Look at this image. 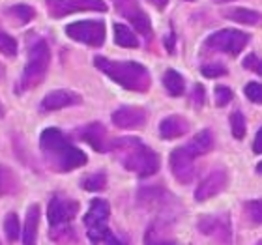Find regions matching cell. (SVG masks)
<instances>
[{
  "mask_svg": "<svg viewBox=\"0 0 262 245\" xmlns=\"http://www.w3.org/2000/svg\"><path fill=\"white\" fill-rule=\"evenodd\" d=\"M39 150L47 167L55 172H70L86 165V153L71 144V141L58 127H47L39 135Z\"/></svg>",
  "mask_w": 262,
  "mask_h": 245,
  "instance_id": "1",
  "label": "cell"
},
{
  "mask_svg": "<svg viewBox=\"0 0 262 245\" xmlns=\"http://www.w3.org/2000/svg\"><path fill=\"white\" fill-rule=\"evenodd\" d=\"M111 152L120 161L124 169L135 172L141 178L152 176L159 169V158L152 148H148L141 139L135 137H122L111 142Z\"/></svg>",
  "mask_w": 262,
  "mask_h": 245,
  "instance_id": "2",
  "label": "cell"
},
{
  "mask_svg": "<svg viewBox=\"0 0 262 245\" xmlns=\"http://www.w3.org/2000/svg\"><path fill=\"white\" fill-rule=\"evenodd\" d=\"M94 64L101 73L113 79L122 88L131 92H146L152 84V77L148 70L139 62L131 60H111L105 56H96Z\"/></svg>",
  "mask_w": 262,
  "mask_h": 245,
  "instance_id": "3",
  "label": "cell"
},
{
  "mask_svg": "<svg viewBox=\"0 0 262 245\" xmlns=\"http://www.w3.org/2000/svg\"><path fill=\"white\" fill-rule=\"evenodd\" d=\"M49 64H51V49L49 45H47V41L43 38H38V36H30V39H28L27 64H25L21 79L17 82L15 92L23 94L39 86L43 82L47 71H49Z\"/></svg>",
  "mask_w": 262,
  "mask_h": 245,
  "instance_id": "4",
  "label": "cell"
},
{
  "mask_svg": "<svg viewBox=\"0 0 262 245\" xmlns=\"http://www.w3.org/2000/svg\"><path fill=\"white\" fill-rule=\"evenodd\" d=\"M109 215H111V206L109 202L103 198H94L90 202L86 215H84V227H86V234L92 243H99L103 241L109 232Z\"/></svg>",
  "mask_w": 262,
  "mask_h": 245,
  "instance_id": "5",
  "label": "cell"
},
{
  "mask_svg": "<svg viewBox=\"0 0 262 245\" xmlns=\"http://www.w3.org/2000/svg\"><path fill=\"white\" fill-rule=\"evenodd\" d=\"M249 43V36L242 30H234V28H223L213 32L210 38L206 39V47L213 51H221L227 55H240L244 47Z\"/></svg>",
  "mask_w": 262,
  "mask_h": 245,
  "instance_id": "6",
  "label": "cell"
},
{
  "mask_svg": "<svg viewBox=\"0 0 262 245\" xmlns=\"http://www.w3.org/2000/svg\"><path fill=\"white\" fill-rule=\"evenodd\" d=\"M68 38L90 47H101L105 43V23L103 21H77L66 27Z\"/></svg>",
  "mask_w": 262,
  "mask_h": 245,
  "instance_id": "7",
  "label": "cell"
},
{
  "mask_svg": "<svg viewBox=\"0 0 262 245\" xmlns=\"http://www.w3.org/2000/svg\"><path fill=\"white\" fill-rule=\"evenodd\" d=\"M195 159L196 155L191 152V148L187 146V144L186 146L174 148L170 152V172H172V176L180 184H189L195 178Z\"/></svg>",
  "mask_w": 262,
  "mask_h": 245,
  "instance_id": "8",
  "label": "cell"
},
{
  "mask_svg": "<svg viewBox=\"0 0 262 245\" xmlns=\"http://www.w3.org/2000/svg\"><path fill=\"white\" fill-rule=\"evenodd\" d=\"M79 213V202L64 195H53L47 206V219L53 229L68 225Z\"/></svg>",
  "mask_w": 262,
  "mask_h": 245,
  "instance_id": "9",
  "label": "cell"
},
{
  "mask_svg": "<svg viewBox=\"0 0 262 245\" xmlns=\"http://www.w3.org/2000/svg\"><path fill=\"white\" fill-rule=\"evenodd\" d=\"M47 10L51 17L60 19L77 11H107L103 0H47Z\"/></svg>",
  "mask_w": 262,
  "mask_h": 245,
  "instance_id": "10",
  "label": "cell"
},
{
  "mask_svg": "<svg viewBox=\"0 0 262 245\" xmlns=\"http://www.w3.org/2000/svg\"><path fill=\"white\" fill-rule=\"evenodd\" d=\"M116 10L124 19L133 25L137 32L142 36H150L152 34V25H150V17L142 11L139 0H115Z\"/></svg>",
  "mask_w": 262,
  "mask_h": 245,
  "instance_id": "11",
  "label": "cell"
},
{
  "mask_svg": "<svg viewBox=\"0 0 262 245\" xmlns=\"http://www.w3.org/2000/svg\"><path fill=\"white\" fill-rule=\"evenodd\" d=\"M199 230L202 234L212 236L213 240H217L219 243L229 245L232 240V230H230V223L227 215H206L199 221Z\"/></svg>",
  "mask_w": 262,
  "mask_h": 245,
  "instance_id": "12",
  "label": "cell"
},
{
  "mask_svg": "<svg viewBox=\"0 0 262 245\" xmlns=\"http://www.w3.org/2000/svg\"><path fill=\"white\" fill-rule=\"evenodd\" d=\"M227 184H229V174H227V170L213 169L212 172L199 184V187H196V191H195V198L199 202L208 201V198L219 195V193L227 187Z\"/></svg>",
  "mask_w": 262,
  "mask_h": 245,
  "instance_id": "13",
  "label": "cell"
},
{
  "mask_svg": "<svg viewBox=\"0 0 262 245\" xmlns=\"http://www.w3.org/2000/svg\"><path fill=\"white\" fill-rule=\"evenodd\" d=\"M113 124L120 129H137L146 124V110L135 105H124L113 113Z\"/></svg>",
  "mask_w": 262,
  "mask_h": 245,
  "instance_id": "14",
  "label": "cell"
},
{
  "mask_svg": "<svg viewBox=\"0 0 262 245\" xmlns=\"http://www.w3.org/2000/svg\"><path fill=\"white\" fill-rule=\"evenodd\" d=\"M77 135H79V139L88 142L96 152H107V150H111V142L107 139V129L99 122H92V124L88 125H82L81 129L77 131Z\"/></svg>",
  "mask_w": 262,
  "mask_h": 245,
  "instance_id": "15",
  "label": "cell"
},
{
  "mask_svg": "<svg viewBox=\"0 0 262 245\" xmlns=\"http://www.w3.org/2000/svg\"><path fill=\"white\" fill-rule=\"evenodd\" d=\"M82 98L77 92L71 90H53L43 98L41 101V110H60L66 107H73V105H81Z\"/></svg>",
  "mask_w": 262,
  "mask_h": 245,
  "instance_id": "16",
  "label": "cell"
},
{
  "mask_svg": "<svg viewBox=\"0 0 262 245\" xmlns=\"http://www.w3.org/2000/svg\"><path fill=\"white\" fill-rule=\"evenodd\" d=\"M187 129H189V122L184 116H178V115L167 116L159 124V135L163 137V139H167V141L186 135Z\"/></svg>",
  "mask_w": 262,
  "mask_h": 245,
  "instance_id": "17",
  "label": "cell"
},
{
  "mask_svg": "<svg viewBox=\"0 0 262 245\" xmlns=\"http://www.w3.org/2000/svg\"><path fill=\"white\" fill-rule=\"evenodd\" d=\"M38 225H39V208L34 204V206L28 208L25 227H23V243L25 245H36Z\"/></svg>",
  "mask_w": 262,
  "mask_h": 245,
  "instance_id": "18",
  "label": "cell"
},
{
  "mask_svg": "<svg viewBox=\"0 0 262 245\" xmlns=\"http://www.w3.org/2000/svg\"><path fill=\"white\" fill-rule=\"evenodd\" d=\"M21 189V182L15 170L10 169L8 165H0V196L15 195Z\"/></svg>",
  "mask_w": 262,
  "mask_h": 245,
  "instance_id": "19",
  "label": "cell"
},
{
  "mask_svg": "<svg viewBox=\"0 0 262 245\" xmlns=\"http://www.w3.org/2000/svg\"><path fill=\"white\" fill-rule=\"evenodd\" d=\"M223 15L234 23L242 25H249V27H257L262 23V15L258 11L247 10V8H232V10H225Z\"/></svg>",
  "mask_w": 262,
  "mask_h": 245,
  "instance_id": "20",
  "label": "cell"
},
{
  "mask_svg": "<svg viewBox=\"0 0 262 245\" xmlns=\"http://www.w3.org/2000/svg\"><path fill=\"white\" fill-rule=\"evenodd\" d=\"M115 41L116 45H120V47H126V49H135L139 47V38L135 36V32L127 28L126 25H122V23H116L115 27Z\"/></svg>",
  "mask_w": 262,
  "mask_h": 245,
  "instance_id": "21",
  "label": "cell"
},
{
  "mask_svg": "<svg viewBox=\"0 0 262 245\" xmlns=\"http://www.w3.org/2000/svg\"><path fill=\"white\" fill-rule=\"evenodd\" d=\"M187 146L191 148V152L195 153L196 158H199V155H204V153H208L213 148L212 133H210L208 129L201 131V133H196L191 141H189V144H187Z\"/></svg>",
  "mask_w": 262,
  "mask_h": 245,
  "instance_id": "22",
  "label": "cell"
},
{
  "mask_svg": "<svg viewBox=\"0 0 262 245\" xmlns=\"http://www.w3.org/2000/svg\"><path fill=\"white\" fill-rule=\"evenodd\" d=\"M163 86L167 88V92L170 96H182L184 90H186V81H184V77L174 70H167L163 75Z\"/></svg>",
  "mask_w": 262,
  "mask_h": 245,
  "instance_id": "23",
  "label": "cell"
},
{
  "mask_svg": "<svg viewBox=\"0 0 262 245\" xmlns=\"http://www.w3.org/2000/svg\"><path fill=\"white\" fill-rule=\"evenodd\" d=\"M8 15L17 23V25H27L34 19L36 11H34L32 6L28 4H15L8 8Z\"/></svg>",
  "mask_w": 262,
  "mask_h": 245,
  "instance_id": "24",
  "label": "cell"
},
{
  "mask_svg": "<svg viewBox=\"0 0 262 245\" xmlns=\"http://www.w3.org/2000/svg\"><path fill=\"white\" fill-rule=\"evenodd\" d=\"M4 234L10 241H17L19 238H23V229L19 225V217L15 213H8L4 219Z\"/></svg>",
  "mask_w": 262,
  "mask_h": 245,
  "instance_id": "25",
  "label": "cell"
},
{
  "mask_svg": "<svg viewBox=\"0 0 262 245\" xmlns=\"http://www.w3.org/2000/svg\"><path fill=\"white\" fill-rule=\"evenodd\" d=\"M107 185V174L105 172H94L82 180V187L86 191H101Z\"/></svg>",
  "mask_w": 262,
  "mask_h": 245,
  "instance_id": "26",
  "label": "cell"
},
{
  "mask_svg": "<svg viewBox=\"0 0 262 245\" xmlns=\"http://www.w3.org/2000/svg\"><path fill=\"white\" fill-rule=\"evenodd\" d=\"M0 53L10 58L17 55V41L4 30H0Z\"/></svg>",
  "mask_w": 262,
  "mask_h": 245,
  "instance_id": "27",
  "label": "cell"
},
{
  "mask_svg": "<svg viewBox=\"0 0 262 245\" xmlns=\"http://www.w3.org/2000/svg\"><path fill=\"white\" fill-rule=\"evenodd\" d=\"M230 131L236 139H244V135H246V118L240 110L230 115Z\"/></svg>",
  "mask_w": 262,
  "mask_h": 245,
  "instance_id": "28",
  "label": "cell"
},
{
  "mask_svg": "<svg viewBox=\"0 0 262 245\" xmlns=\"http://www.w3.org/2000/svg\"><path fill=\"white\" fill-rule=\"evenodd\" d=\"M244 210H246V213H247V217H249V221L262 225V201L246 202V206H244Z\"/></svg>",
  "mask_w": 262,
  "mask_h": 245,
  "instance_id": "29",
  "label": "cell"
},
{
  "mask_svg": "<svg viewBox=\"0 0 262 245\" xmlns=\"http://www.w3.org/2000/svg\"><path fill=\"white\" fill-rule=\"evenodd\" d=\"M244 94L247 96L249 101L262 105V84L260 82H247V86L244 88Z\"/></svg>",
  "mask_w": 262,
  "mask_h": 245,
  "instance_id": "30",
  "label": "cell"
},
{
  "mask_svg": "<svg viewBox=\"0 0 262 245\" xmlns=\"http://www.w3.org/2000/svg\"><path fill=\"white\" fill-rule=\"evenodd\" d=\"M232 98H234V94H232L230 88H227V86L215 88V105H217V107H225V105H229L230 101H232Z\"/></svg>",
  "mask_w": 262,
  "mask_h": 245,
  "instance_id": "31",
  "label": "cell"
},
{
  "mask_svg": "<svg viewBox=\"0 0 262 245\" xmlns=\"http://www.w3.org/2000/svg\"><path fill=\"white\" fill-rule=\"evenodd\" d=\"M201 73L204 77H210V79H215V77H223L227 75V68L223 64H208L202 65Z\"/></svg>",
  "mask_w": 262,
  "mask_h": 245,
  "instance_id": "32",
  "label": "cell"
},
{
  "mask_svg": "<svg viewBox=\"0 0 262 245\" xmlns=\"http://www.w3.org/2000/svg\"><path fill=\"white\" fill-rule=\"evenodd\" d=\"M144 241H146V245H176L172 240H169V238H159L158 232H156V229H148L146 232V238H144Z\"/></svg>",
  "mask_w": 262,
  "mask_h": 245,
  "instance_id": "33",
  "label": "cell"
},
{
  "mask_svg": "<svg viewBox=\"0 0 262 245\" xmlns=\"http://www.w3.org/2000/svg\"><path fill=\"white\" fill-rule=\"evenodd\" d=\"M244 65H246L247 70H253L255 73H258V75H262V60H258L255 55H249L244 60Z\"/></svg>",
  "mask_w": 262,
  "mask_h": 245,
  "instance_id": "34",
  "label": "cell"
},
{
  "mask_svg": "<svg viewBox=\"0 0 262 245\" xmlns=\"http://www.w3.org/2000/svg\"><path fill=\"white\" fill-rule=\"evenodd\" d=\"M193 98H195L196 105L204 103V88H202L201 84H196V86H195V94H193Z\"/></svg>",
  "mask_w": 262,
  "mask_h": 245,
  "instance_id": "35",
  "label": "cell"
},
{
  "mask_svg": "<svg viewBox=\"0 0 262 245\" xmlns=\"http://www.w3.org/2000/svg\"><path fill=\"white\" fill-rule=\"evenodd\" d=\"M253 150H255V153H262V129H258L257 137H255V142H253Z\"/></svg>",
  "mask_w": 262,
  "mask_h": 245,
  "instance_id": "36",
  "label": "cell"
},
{
  "mask_svg": "<svg viewBox=\"0 0 262 245\" xmlns=\"http://www.w3.org/2000/svg\"><path fill=\"white\" fill-rule=\"evenodd\" d=\"M105 245H126L124 241H120L116 236H113V234H109L107 238H105Z\"/></svg>",
  "mask_w": 262,
  "mask_h": 245,
  "instance_id": "37",
  "label": "cell"
},
{
  "mask_svg": "<svg viewBox=\"0 0 262 245\" xmlns=\"http://www.w3.org/2000/svg\"><path fill=\"white\" fill-rule=\"evenodd\" d=\"M165 47H167V51L172 53V49H174V34H169V36H167V39H165Z\"/></svg>",
  "mask_w": 262,
  "mask_h": 245,
  "instance_id": "38",
  "label": "cell"
},
{
  "mask_svg": "<svg viewBox=\"0 0 262 245\" xmlns=\"http://www.w3.org/2000/svg\"><path fill=\"white\" fill-rule=\"evenodd\" d=\"M150 4H154L158 10H165L167 8V4H169V0H148Z\"/></svg>",
  "mask_w": 262,
  "mask_h": 245,
  "instance_id": "39",
  "label": "cell"
},
{
  "mask_svg": "<svg viewBox=\"0 0 262 245\" xmlns=\"http://www.w3.org/2000/svg\"><path fill=\"white\" fill-rule=\"evenodd\" d=\"M257 172H258V174H262V161L257 165Z\"/></svg>",
  "mask_w": 262,
  "mask_h": 245,
  "instance_id": "40",
  "label": "cell"
},
{
  "mask_svg": "<svg viewBox=\"0 0 262 245\" xmlns=\"http://www.w3.org/2000/svg\"><path fill=\"white\" fill-rule=\"evenodd\" d=\"M4 116V107H2V103H0V118Z\"/></svg>",
  "mask_w": 262,
  "mask_h": 245,
  "instance_id": "41",
  "label": "cell"
},
{
  "mask_svg": "<svg viewBox=\"0 0 262 245\" xmlns=\"http://www.w3.org/2000/svg\"><path fill=\"white\" fill-rule=\"evenodd\" d=\"M215 2H232V0H215Z\"/></svg>",
  "mask_w": 262,
  "mask_h": 245,
  "instance_id": "42",
  "label": "cell"
},
{
  "mask_svg": "<svg viewBox=\"0 0 262 245\" xmlns=\"http://www.w3.org/2000/svg\"><path fill=\"white\" fill-rule=\"evenodd\" d=\"M257 245H262V240H260V241H258V243H257Z\"/></svg>",
  "mask_w": 262,
  "mask_h": 245,
  "instance_id": "43",
  "label": "cell"
},
{
  "mask_svg": "<svg viewBox=\"0 0 262 245\" xmlns=\"http://www.w3.org/2000/svg\"><path fill=\"white\" fill-rule=\"evenodd\" d=\"M189 2H191V0H189Z\"/></svg>",
  "mask_w": 262,
  "mask_h": 245,
  "instance_id": "44",
  "label": "cell"
}]
</instances>
